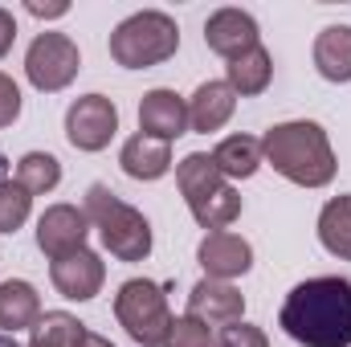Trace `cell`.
I'll return each mask as SVG.
<instances>
[{
  "label": "cell",
  "mask_w": 351,
  "mask_h": 347,
  "mask_svg": "<svg viewBox=\"0 0 351 347\" xmlns=\"http://www.w3.org/2000/svg\"><path fill=\"white\" fill-rule=\"evenodd\" d=\"M278 327L302 347H351V282L339 274L298 282L278 311Z\"/></svg>",
  "instance_id": "1"
},
{
  "label": "cell",
  "mask_w": 351,
  "mask_h": 347,
  "mask_svg": "<svg viewBox=\"0 0 351 347\" xmlns=\"http://www.w3.org/2000/svg\"><path fill=\"white\" fill-rule=\"evenodd\" d=\"M262 156L274 172L286 176L298 188H327L335 180V168H339L327 131L311 119L269 127L262 139Z\"/></svg>",
  "instance_id": "2"
},
{
  "label": "cell",
  "mask_w": 351,
  "mask_h": 347,
  "mask_svg": "<svg viewBox=\"0 0 351 347\" xmlns=\"http://www.w3.org/2000/svg\"><path fill=\"white\" fill-rule=\"evenodd\" d=\"M176 184H180V196H184V204L200 229L221 233L241 217V192L221 176L213 156H204V152L184 156L176 168Z\"/></svg>",
  "instance_id": "3"
},
{
  "label": "cell",
  "mask_w": 351,
  "mask_h": 347,
  "mask_svg": "<svg viewBox=\"0 0 351 347\" xmlns=\"http://www.w3.org/2000/svg\"><path fill=\"white\" fill-rule=\"evenodd\" d=\"M86 217L98 229L102 246L110 250V258L119 261H143L152 254V225L139 208H131L127 200H119L106 184H90L86 188Z\"/></svg>",
  "instance_id": "4"
},
{
  "label": "cell",
  "mask_w": 351,
  "mask_h": 347,
  "mask_svg": "<svg viewBox=\"0 0 351 347\" xmlns=\"http://www.w3.org/2000/svg\"><path fill=\"white\" fill-rule=\"evenodd\" d=\"M176 49H180V25L160 8L131 12L110 33V58L123 70H152V66L176 58Z\"/></svg>",
  "instance_id": "5"
},
{
  "label": "cell",
  "mask_w": 351,
  "mask_h": 347,
  "mask_svg": "<svg viewBox=\"0 0 351 347\" xmlns=\"http://www.w3.org/2000/svg\"><path fill=\"white\" fill-rule=\"evenodd\" d=\"M114 319L119 327L135 339L139 347H164L172 335V311H168V294L160 282L147 278H131L119 286L114 294Z\"/></svg>",
  "instance_id": "6"
},
{
  "label": "cell",
  "mask_w": 351,
  "mask_h": 347,
  "mask_svg": "<svg viewBox=\"0 0 351 347\" xmlns=\"http://www.w3.org/2000/svg\"><path fill=\"white\" fill-rule=\"evenodd\" d=\"M82 70V53L66 33H41L25 53V74L41 94L66 90Z\"/></svg>",
  "instance_id": "7"
},
{
  "label": "cell",
  "mask_w": 351,
  "mask_h": 347,
  "mask_svg": "<svg viewBox=\"0 0 351 347\" xmlns=\"http://www.w3.org/2000/svg\"><path fill=\"white\" fill-rule=\"evenodd\" d=\"M119 131V106L106 94H82L66 110V139L78 152H102Z\"/></svg>",
  "instance_id": "8"
},
{
  "label": "cell",
  "mask_w": 351,
  "mask_h": 347,
  "mask_svg": "<svg viewBox=\"0 0 351 347\" xmlns=\"http://www.w3.org/2000/svg\"><path fill=\"white\" fill-rule=\"evenodd\" d=\"M86 233H90V217L78 204H49L37 221V250L49 261L66 258L86 250Z\"/></svg>",
  "instance_id": "9"
},
{
  "label": "cell",
  "mask_w": 351,
  "mask_h": 347,
  "mask_svg": "<svg viewBox=\"0 0 351 347\" xmlns=\"http://www.w3.org/2000/svg\"><path fill=\"white\" fill-rule=\"evenodd\" d=\"M188 315L200 319L204 327H229L241 323L245 315V294L233 282H217V278H200L188 294Z\"/></svg>",
  "instance_id": "10"
},
{
  "label": "cell",
  "mask_w": 351,
  "mask_h": 347,
  "mask_svg": "<svg viewBox=\"0 0 351 347\" xmlns=\"http://www.w3.org/2000/svg\"><path fill=\"white\" fill-rule=\"evenodd\" d=\"M262 33H258V21L245 12V8H217L208 21H204V45L213 49V53H221V58H241V53H250L254 45H262L258 41Z\"/></svg>",
  "instance_id": "11"
},
{
  "label": "cell",
  "mask_w": 351,
  "mask_h": 347,
  "mask_svg": "<svg viewBox=\"0 0 351 347\" xmlns=\"http://www.w3.org/2000/svg\"><path fill=\"white\" fill-rule=\"evenodd\" d=\"M49 278H53V286H58L62 298H70V302H90V298L102 290V282H106V265H102L98 254L78 250V254H66V258L53 261V265H49Z\"/></svg>",
  "instance_id": "12"
},
{
  "label": "cell",
  "mask_w": 351,
  "mask_h": 347,
  "mask_svg": "<svg viewBox=\"0 0 351 347\" xmlns=\"http://www.w3.org/2000/svg\"><path fill=\"white\" fill-rule=\"evenodd\" d=\"M196 261L204 265V278L229 282V278L250 274V265H254V246H250L245 237H237V233L221 229V233H208V237L200 241Z\"/></svg>",
  "instance_id": "13"
},
{
  "label": "cell",
  "mask_w": 351,
  "mask_h": 347,
  "mask_svg": "<svg viewBox=\"0 0 351 347\" xmlns=\"http://www.w3.org/2000/svg\"><path fill=\"white\" fill-rule=\"evenodd\" d=\"M184 131H188V102L168 86L147 90L143 102H139V135H152V139L172 143Z\"/></svg>",
  "instance_id": "14"
},
{
  "label": "cell",
  "mask_w": 351,
  "mask_h": 347,
  "mask_svg": "<svg viewBox=\"0 0 351 347\" xmlns=\"http://www.w3.org/2000/svg\"><path fill=\"white\" fill-rule=\"evenodd\" d=\"M233 110H237V94H233V86L208 78V82H200L196 94L188 98V127L200 131V135L221 131V127L233 119Z\"/></svg>",
  "instance_id": "15"
},
{
  "label": "cell",
  "mask_w": 351,
  "mask_h": 347,
  "mask_svg": "<svg viewBox=\"0 0 351 347\" xmlns=\"http://www.w3.org/2000/svg\"><path fill=\"white\" fill-rule=\"evenodd\" d=\"M41 319V298L25 278H8L0 282V331L16 335V331H33Z\"/></svg>",
  "instance_id": "16"
},
{
  "label": "cell",
  "mask_w": 351,
  "mask_h": 347,
  "mask_svg": "<svg viewBox=\"0 0 351 347\" xmlns=\"http://www.w3.org/2000/svg\"><path fill=\"white\" fill-rule=\"evenodd\" d=\"M119 164L131 180H160L172 168V147L164 139H152V135H131L119 152Z\"/></svg>",
  "instance_id": "17"
},
{
  "label": "cell",
  "mask_w": 351,
  "mask_h": 347,
  "mask_svg": "<svg viewBox=\"0 0 351 347\" xmlns=\"http://www.w3.org/2000/svg\"><path fill=\"white\" fill-rule=\"evenodd\" d=\"M315 70L327 82H351V25H327L315 37Z\"/></svg>",
  "instance_id": "18"
},
{
  "label": "cell",
  "mask_w": 351,
  "mask_h": 347,
  "mask_svg": "<svg viewBox=\"0 0 351 347\" xmlns=\"http://www.w3.org/2000/svg\"><path fill=\"white\" fill-rule=\"evenodd\" d=\"M213 164L221 168L225 180H250L265 164L262 139H254V135H229V139H221L213 147Z\"/></svg>",
  "instance_id": "19"
},
{
  "label": "cell",
  "mask_w": 351,
  "mask_h": 347,
  "mask_svg": "<svg viewBox=\"0 0 351 347\" xmlns=\"http://www.w3.org/2000/svg\"><path fill=\"white\" fill-rule=\"evenodd\" d=\"M269 78H274V58H269V49H262V45H254L250 53H241V58H233L225 66V82L233 86L237 98L262 94L269 86Z\"/></svg>",
  "instance_id": "20"
},
{
  "label": "cell",
  "mask_w": 351,
  "mask_h": 347,
  "mask_svg": "<svg viewBox=\"0 0 351 347\" xmlns=\"http://www.w3.org/2000/svg\"><path fill=\"white\" fill-rule=\"evenodd\" d=\"M319 241L331 258L351 261V196H331L319 213Z\"/></svg>",
  "instance_id": "21"
},
{
  "label": "cell",
  "mask_w": 351,
  "mask_h": 347,
  "mask_svg": "<svg viewBox=\"0 0 351 347\" xmlns=\"http://www.w3.org/2000/svg\"><path fill=\"white\" fill-rule=\"evenodd\" d=\"M82 339H86V323H78L66 311H45L25 347H82Z\"/></svg>",
  "instance_id": "22"
},
{
  "label": "cell",
  "mask_w": 351,
  "mask_h": 347,
  "mask_svg": "<svg viewBox=\"0 0 351 347\" xmlns=\"http://www.w3.org/2000/svg\"><path fill=\"white\" fill-rule=\"evenodd\" d=\"M16 184H21L29 196L53 192V188L62 184V164H58V156H49V152H29V156H21V164H16Z\"/></svg>",
  "instance_id": "23"
},
{
  "label": "cell",
  "mask_w": 351,
  "mask_h": 347,
  "mask_svg": "<svg viewBox=\"0 0 351 347\" xmlns=\"http://www.w3.org/2000/svg\"><path fill=\"white\" fill-rule=\"evenodd\" d=\"M33 196L16 184V180H0V233H16L29 221Z\"/></svg>",
  "instance_id": "24"
},
{
  "label": "cell",
  "mask_w": 351,
  "mask_h": 347,
  "mask_svg": "<svg viewBox=\"0 0 351 347\" xmlns=\"http://www.w3.org/2000/svg\"><path fill=\"white\" fill-rule=\"evenodd\" d=\"M213 347H269V339L254 323H229L213 335Z\"/></svg>",
  "instance_id": "25"
},
{
  "label": "cell",
  "mask_w": 351,
  "mask_h": 347,
  "mask_svg": "<svg viewBox=\"0 0 351 347\" xmlns=\"http://www.w3.org/2000/svg\"><path fill=\"white\" fill-rule=\"evenodd\" d=\"M208 344H213L208 327H204L200 319H192V315H180L172 323V335H168L164 347H208Z\"/></svg>",
  "instance_id": "26"
},
{
  "label": "cell",
  "mask_w": 351,
  "mask_h": 347,
  "mask_svg": "<svg viewBox=\"0 0 351 347\" xmlns=\"http://www.w3.org/2000/svg\"><path fill=\"white\" fill-rule=\"evenodd\" d=\"M21 119V90L8 74H0V127H12Z\"/></svg>",
  "instance_id": "27"
},
{
  "label": "cell",
  "mask_w": 351,
  "mask_h": 347,
  "mask_svg": "<svg viewBox=\"0 0 351 347\" xmlns=\"http://www.w3.org/2000/svg\"><path fill=\"white\" fill-rule=\"evenodd\" d=\"M12 41H16V21H12L8 8H0V58L12 49Z\"/></svg>",
  "instance_id": "28"
},
{
  "label": "cell",
  "mask_w": 351,
  "mask_h": 347,
  "mask_svg": "<svg viewBox=\"0 0 351 347\" xmlns=\"http://www.w3.org/2000/svg\"><path fill=\"white\" fill-rule=\"evenodd\" d=\"M25 12H29V16H66V12H70V4H66V0H58V4L29 0V4H25Z\"/></svg>",
  "instance_id": "29"
},
{
  "label": "cell",
  "mask_w": 351,
  "mask_h": 347,
  "mask_svg": "<svg viewBox=\"0 0 351 347\" xmlns=\"http://www.w3.org/2000/svg\"><path fill=\"white\" fill-rule=\"evenodd\" d=\"M82 347H114L106 335H94V331H86V339H82Z\"/></svg>",
  "instance_id": "30"
},
{
  "label": "cell",
  "mask_w": 351,
  "mask_h": 347,
  "mask_svg": "<svg viewBox=\"0 0 351 347\" xmlns=\"http://www.w3.org/2000/svg\"><path fill=\"white\" fill-rule=\"evenodd\" d=\"M0 347H16V339H12V335H4V331H0Z\"/></svg>",
  "instance_id": "31"
}]
</instances>
